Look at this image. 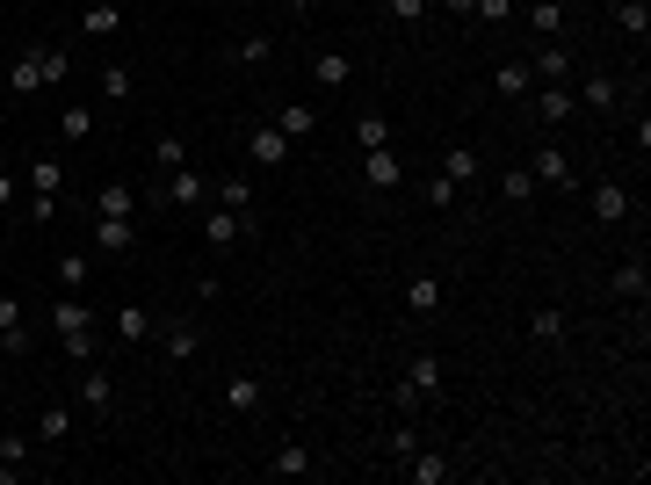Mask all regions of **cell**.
Instances as JSON below:
<instances>
[{"label":"cell","instance_id":"obj_46","mask_svg":"<svg viewBox=\"0 0 651 485\" xmlns=\"http://www.w3.org/2000/svg\"><path fill=\"white\" fill-rule=\"evenodd\" d=\"M29 348H37V341H29V326H8V333H0V355H29Z\"/></svg>","mask_w":651,"mask_h":485},{"label":"cell","instance_id":"obj_43","mask_svg":"<svg viewBox=\"0 0 651 485\" xmlns=\"http://www.w3.org/2000/svg\"><path fill=\"white\" fill-rule=\"evenodd\" d=\"M420 196H427V210H449V203H456V181H449V174H427Z\"/></svg>","mask_w":651,"mask_h":485},{"label":"cell","instance_id":"obj_45","mask_svg":"<svg viewBox=\"0 0 651 485\" xmlns=\"http://www.w3.org/2000/svg\"><path fill=\"white\" fill-rule=\"evenodd\" d=\"M8 326H29V319H22V297L0 290V333H8Z\"/></svg>","mask_w":651,"mask_h":485},{"label":"cell","instance_id":"obj_39","mask_svg":"<svg viewBox=\"0 0 651 485\" xmlns=\"http://www.w3.org/2000/svg\"><path fill=\"white\" fill-rule=\"evenodd\" d=\"M37 66H44V87H58V80H66V73H73V58H66V51H58V44H37Z\"/></svg>","mask_w":651,"mask_h":485},{"label":"cell","instance_id":"obj_44","mask_svg":"<svg viewBox=\"0 0 651 485\" xmlns=\"http://www.w3.org/2000/svg\"><path fill=\"white\" fill-rule=\"evenodd\" d=\"M384 15H391V22H406V29H413V22L427 15V0H384Z\"/></svg>","mask_w":651,"mask_h":485},{"label":"cell","instance_id":"obj_25","mask_svg":"<svg viewBox=\"0 0 651 485\" xmlns=\"http://www.w3.org/2000/svg\"><path fill=\"white\" fill-rule=\"evenodd\" d=\"M355 145H362V153H377V145H391V116H384V109L355 116Z\"/></svg>","mask_w":651,"mask_h":485},{"label":"cell","instance_id":"obj_27","mask_svg":"<svg viewBox=\"0 0 651 485\" xmlns=\"http://www.w3.org/2000/svg\"><path fill=\"white\" fill-rule=\"evenodd\" d=\"M615 29H623V37H651V8H644V0H615Z\"/></svg>","mask_w":651,"mask_h":485},{"label":"cell","instance_id":"obj_21","mask_svg":"<svg viewBox=\"0 0 651 485\" xmlns=\"http://www.w3.org/2000/svg\"><path fill=\"white\" fill-rule=\"evenodd\" d=\"M167 203H189V210H196V203H210V181H203V174H189V167H174V174H167Z\"/></svg>","mask_w":651,"mask_h":485},{"label":"cell","instance_id":"obj_4","mask_svg":"<svg viewBox=\"0 0 651 485\" xmlns=\"http://www.w3.org/2000/svg\"><path fill=\"white\" fill-rule=\"evenodd\" d=\"M196 232H203V247H210V254H225L232 239L254 232V218H246V210H225V203H217V210H203V225H196Z\"/></svg>","mask_w":651,"mask_h":485},{"label":"cell","instance_id":"obj_41","mask_svg":"<svg viewBox=\"0 0 651 485\" xmlns=\"http://www.w3.org/2000/svg\"><path fill=\"white\" fill-rule=\"evenodd\" d=\"M608 290H615V297H644V261H623V268L608 276Z\"/></svg>","mask_w":651,"mask_h":485},{"label":"cell","instance_id":"obj_28","mask_svg":"<svg viewBox=\"0 0 651 485\" xmlns=\"http://www.w3.org/2000/svg\"><path fill=\"white\" fill-rule=\"evenodd\" d=\"M80 29H87V37H116V29H123V8H116V0H95V8L80 15Z\"/></svg>","mask_w":651,"mask_h":485},{"label":"cell","instance_id":"obj_6","mask_svg":"<svg viewBox=\"0 0 651 485\" xmlns=\"http://www.w3.org/2000/svg\"><path fill=\"white\" fill-rule=\"evenodd\" d=\"M87 247H95V254H131L138 247V225L131 218H95V225H87Z\"/></svg>","mask_w":651,"mask_h":485},{"label":"cell","instance_id":"obj_1","mask_svg":"<svg viewBox=\"0 0 651 485\" xmlns=\"http://www.w3.org/2000/svg\"><path fill=\"white\" fill-rule=\"evenodd\" d=\"M51 333H58V355L66 362H95V305L80 290L51 297Z\"/></svg>","mask_w":651,"mask_h":485},{"label":"cell","instance_id":"obj_34","mask_svg":"<svg viewBox=\"0 0 651 485\" xmlns=\"http://www.w3.org/2000/svg\"><path fill=\"white\" fill-rule=\"evenodd\" d=\"M37 435H44V442H66V435H73V406H66V399L44 406V413H37Z\"/></svg>","mask_w":651,"mask_h":485},{"label":"cell","instance_id":"obj_26","mask_svg":"<svg viewBox=\"0 0 651 485\" xmlns=\"http://www.w3.org/2000/svg\"><path fill=\"white\" fill-rule=\"evenodd\" d=\"M58 138H66V145H87V138H95V109L73 102L66 116H58Z\"/></svg>","mask_w":651,"mask_h":485},{"label":"cell","instance_id":"obj_24","mask_svg":"<svg viewBox=\"0 0 651 485\" xmlns=\"http://www.w3.org/2000/svg\"><path fill=\"white\" fill-rule=\"evenodd\" d=\"M565 333H572V319L557 312V305H543V312L529 319V341H543V348H557V341H565Z\"/></svg>","mask_w":651,"mask_h":485},{"label":"cell","instance_id":"obj_22","mask_svg":"<svg viewBox=\"0 0 651 485\" xmlns=\"http://www.w3.org/2000/svg\"><path fill=\"white\" fill-rule=\"evenodd\" d=\"M210 196L225 203V210H246V218H254V181H246V174H225V181H210Z\"/></svg>","mask_w":651,"mask_h":485},{"label":"cell","instance_id":"obj_47","mask_svg":"<svg viewBox=\"0 0 651 485\" xmlns=\"http://www.w3.org/2000/svg\"><path fill=\"white\" fill-rule=\"evenodd\" d=\"M58 218V196H29V225H51Z\"/></svg>","mask_w":651,"mask_h":485},{"label":"cell","instance_id":"obj_38","mask_svg":"<svg viewBox=\"0 0 651 485\" xmlns=\"http://www.w3.org/2000/svg\"><path fill=\"white\" fill-rule=\"evenodd\" d=\"M239 66H268V58H275V37H261V29H254V37H239Z\"/></svg>","mask_w":651,"mask_h":485},{"label":"cell","instance_id":"obj_13","mask_svg":"<svg viewBox=\"0 0 651 485\" xmlns=\"http://www.w3.org/2000/svg\"><path fill=\"white\" fill-rule=\"evenodd\" d=\"M95 218H138V189H131V181H102V189H95Z\"/></svg>","mask_w":651,"mask_h":485},{"label":"cell","instance_id":"obj_23","mask_svg":"<svg viewBox=\"0 0 651 485\" xmlns=\"http://www.w3.org/2000/svg\"><path fill=\"white\" fill-rule=\"evenodd\" d=\"M529 29H536L543 44H557V37H565V0H536V8H529Z\"/></svg>","mask_w":651,"mask_h":485},{"label":"cell","instance_id":"obj_19","mask_svg":"<svg viewBox=\"0 0 651 485\" xmlns=\"http://www.w3.org/2000/svg\"><path fill=\"white\" fill-rule=\"evenodd\" d=\"M319 464H312V449H304V442H283V449H275V464H268V478H312Z\"/></svg>","mask_w":651,"mask_h":485},{"label":"cell","instance_id":"obj_31","mask_svg":"<svg viewBox=\"0 0 651 485\" xmlns=\"http://www.w3.org/2000/svg\"><path fill=\"white\" fill-rule=\"evenodd\" d=\"M95 276V254H58V290H87Z\"/></svg>","mask_w":651,"mask_h":485},{"label":"cell","instance_id":"obj_33","mask_svg":"<svg viewBox=\"0 0 651 485\" xmlns=\"http://www.w3.org/2000/svg\"><path fill=\"white\" fill-rule=\"evenodd\" d=\"M529 66H536V80H565V73H572V51H565V44H543Z\"/></svg>","mask_w":651,"mask_h":485},{"label":"cell","instance_id":"obj_14","mask_svg":"<svg viewBox=\"0 0 651 485\" xmlns=\"http://www.w3.org/2000/svg\"><path fill=\"white\" fill-rule=\"evenodd\" d=\"M160 348H167V362H189V355L203 348V333H196V319H167V333H160Z\"/></svg>","mask_w":651,"mask_h":485},{"label":"cell","instance_id":"obj_5","mask_svg":"<svg viewBox=\"0 0 651 485\" xmlns=\"http://www.w3.org/2000/svg\"><path fill=\"white\" fill-rule=\"evenodd\" d=\"M73 406H87V413H116V377L102 370V362H80V384H73Z\"/></svg>","mask_w":651,"mask_h":485},{"label":"cell","instance_id":"obj_20","mask_svg":"<svg viewBox=\"0 0 651 485\" xmlns=\"http://www.w3.org/2000/svg\"><path fill=\"white\" fill-rule=\"evenodd\" d=\"M312 80L326 87V95H340V87L355 80V66H348V58H340V51H319V58H312Z\"/></svg>","mask_w":651,"mask_h":485},{"label":"cell","instance_id":"obj_7","mask_svg":"<svg viewBox=\"0 0 651 485\" xmlns=\"http://www.w3.org/2000/svg\"><path fill=\"white\" fill-rule=\"evenodd\" d=\"M492 87H500L507 102H529V87H536V66H529V58H500V66H492Z\"/></svg>","mask_w":651,"mask_h":485},{"label":"cell","instance_id":"obj_17","mask_svg":"<svg viewBox=\"0 0 651 485\" xmlns=\"http://www.w3.org/2000/svg\"><path fill=\"white\" fill-rule=\"evenodd\" d=\"M572 95H579V102H586V109H601V116H608V109H615V102H623V87H615V80H608V73H586V80H579V87H572Z\"/></svg>","mask_w":651,"mask_h":485},{"label":"cell","instance_id":"obj_49","mask_svg":"<svg viewBox=\"0 0 651 485\" xmlns=\"http://www.w3.org/2000/svg\"><path fill=\"white\" fill-rule=\"evenodd\" d=\"M442 8H449V15H456V22H463V15H471V0H442Z\"/></svg>","mask_w":651,"mask_h":485},{"label":"cell","instance_id":"obj_15","mask_svg":"<svg viewBox=\"0 0 651 485\" xmlns=\"http://www.w3.org/2000/svg\"><path fill=\"white\" fill-rule=\"evenodd\" d=\"M406 312H413V319H434V312H442V276H413V283H406Z\"/></svg>","mask_w":651,"mask_h":485},{"label":"cell","instance_id":"obj_16","mask_svg":"<svg viewBox=\"0 0 651 485\" xmlns=\"http://www.w3.org/2000/svg\"><path fill=\"white\" fill-rule=\"evenodd\" d=\"M44 87V66H37V44H29L22 58H8V95H37Z\"/></svg>","mask_w":651,"mask_h":485},{"label":"cell","instance_id":"obj_37","mask_svg":"<svg viewBox=\"0 0 651 485\" xmlns=\"http://www.w3.org/2000/svg\"><path fill=\"white\" fill-rule=\"evenodd\" d=\"M500 196H507V203H536V174H529V167L500 174Z\"/></svg>","mask_w":651,"mask_h":485},{"label":"cell","instance_id":"obj_2","mask_svg":"<svg viewBox=\"0 0 651 485\" xmlns=\"http://www.w3.org/2000/svg\"><path fill=\"white\" fill-rule=\"evenodd\" d=\"M427 399H442V355L434 348H420L413 362H406V377H398V406H427Z\"/></svg>","mask_w":651,"mask_h":485},{"label":"cell","instance_id":"obj_10","mask_svg":"<svg viewBox=\"0 0 651 485\" xmlns=\"http://www.w3.org/2000/svg\"><path fill=\"white\" fill-rule=\"evenodd\" d=\"M246 160H254V167H283V160H290V138L275 131V116H268L254 138H246Z\"/></svg>","mask_w":651,"mask_h":485},{"label":"cell","instance_id":"obj_8","mask_svg":"<svg viewBox=\"0 0 651 485\" xmlns=\"http://www.w3.org/2000/svg\"><path fill=\"white\" fill-rule=\"evenodd\" d=\"M586 203H594V225H623L630 218V189H623V181H594Z\"/></svg>","mask_w":651,"mask_h":485},{"label":"cell","instance_id":"obj_3","mask_svg":"<svg viewBox=\"0 0 651 485\" xmlns=\"http://www.w3.org/2000/svg\"><path fill=\"white\" fill-rule=\"evenodd\" d=\"M529 174H536V189H579V167L565 145H536L529 153Z\"/></svg>","mask_w":651,"mask_h":485},{"label":"cell","instance_id":"obj_50","mask_svg":"<svg viewBox=\"0 0 651 485\" xmlns=\"http://www.w3.org/2000/svg\"><path fill=\"white\" fill-rule=\"evenodd\" d=\"M290 8H297V15H312V8H319V0H290Z\"/></svg>","mask_w":651,"mask_h":485},{"label":"cell","instance_id":"obj_36","mask_svg":"<svg viewBox=\"0 0 651 485\" xmlns=\"http://www.w3.org/2000/svg\"><path fill=\"white\" fill-rule=\"evenodd\" d=\"M152 160H160L167 174H174V167H189V138H174V131H167V138H152Z\"/></svg>","mask_w":651,"mask_h":485},{"label":"cell","instance_id":"obj_35","mask_svg":"<svg viewBox=\"0 0 651 485\" xmlns=\"http://www.w3.org/2000/svg\"><path fill=\"white\" fill-rule=\"evenodd\" d=\"M434 174H449L456 189H463V181L478 174V153H471V145H449V153H442V167H434Z\"/></svg>","mask_w":651,"mask_h":485},{"label":"cell","instance_id":"obj_32","mask_svg":"<svg viewBox=\"0 0 651 485\" xmlns=\"http://www.w3.org/2000/svg\"><path fill=\"white\" fill-rule=\"evenodd\" d=\"M102 95H109V102H131V95H138V80H131L123 58H109V66H102Z\"/></svg>","mask_w":651,"mask_h":485},{"label":"cell","instance_id":"obj_9","mask_svg":"<svg viewBox=\"0 0 651 485\" xmlns=\"http://www.w3.org/2000/svg\"><path fill=\"white\" fill-rule=\"evenodd\" d=\"M406 478H413V485H449V478H456V464L442 457V449H427V442H420L413 457H406Z\"/></svg>","mask_w":651,"mask_h":485},{"label":"cell","instance_id":"obj_42","mask_svg":"<svg viewBox=\"0 0 651 485\" xmlns=\"http://www.w3.org/2000/svg\"><path fill=\"white\" fill-rule=\"evenodd\" d=\"M521 0H471V22H514Z\"/></svg>","mask_w":651,"mask_h":485},{"label":"cell","instance_id":"obj_18","mask_svg":"<svg viewBox=\"0 0 651 485\" xmlns=\"http://www.w3.org/2000/svg\"><path fill=\"white\" fill-rule=\"evenodd\" d=\"M275 131H283L290 145H297V138H312V131H319V109H312V102H290V109H275Z\"/></svg>","mask_w":651,"mask_h":485},{"label":"cell","instance_id":"obj_40","mask_svg":"<svg viewBox=\"0 0 651 485\" xmlns=\"http://www.w3.org/2000/svg\"><path fill=\"white\" fill-rule=\"evenodd\" d=\"M29 196H58V160H29Z\"/></svg>","mask_w":651,"mask_h":485},{"label":"cell","instance_id":"obj_48","mask_svg":"<svg viewBox=\"0 0 651 485\" xmlns=\"http://www.w3.org/2000/svg\"><path fill=\"white\" fill-rule=\"evenodd\" d=\"M15 203V174H0V210H8Z\"/></svg>","mask_w":651,"mask_h":485},{"label":"cell","instance_id":"obj_12","mask_svg":"<svg viewBox=\"0 0 651 485\" xmlns=\"http://www.w3.org/2000/svg\"><path fill=\"white\" fill-rule=\"evenodd\" d=\"M109 333H116L123 348H145V341H152V312H145V305H116Z\"/></svg>","mask_w":651,"mask_h":485},{"label":"cell","instance_id":"obj_30","mask_svg":"<svg viewBox=\"0 0 651 485\" xmlns=\"http://www.w3.org/2000/svg\"><path fill=\"white\" fill-rule=\"evenodd\" d=\"M29 471V442L22 435H0V485H15Z\"/></svg>","mask_w":651,"mask_h":485},{"label":"cell","instance_id":"obj_11","mask_svg":"<svg viewBox=\"0 0 651 485\" xmlns=\"http://www.w3.org/2000/svg\"><path fill=\"white\" fill-rule=\"evenodd\" d=\"M362 181L369 189H398V181H406V160H398L391 145H377V153H362Z\"/></svg>","mask_w":651,"mask_h":485},{"label":"cell","instance_id":"obj_29","mask_svg":"<svg viewBox=\"0 0 651 485\" xmlns=\"http://www.w3.org/2000/svg\"><path fill=\"white\" fill-rule=\"evenodd\" d=\"M225 406H232V413H254V406H261V377H254V370H239V377L225 384Z\"/></svg>","mask_w":651,"mask_h":485}]
</instances>
